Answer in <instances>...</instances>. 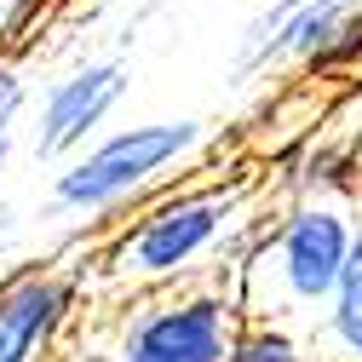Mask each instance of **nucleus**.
I'll use <instances>...</instances> for the list:
<instances>
[{"instance_id":"nucleus-1","label":"nucleus","mask_w":362,"mask_h":362,"mask_svg":"<svg viewBox=\"0 0 362 362\" xmlns=\"http://www.w3.org/2000/svg\"><path fill=\"white\" fill-rule=\"evenodd\" d=\"M259 190H264L259 173L161 190L156 202L132 213V224H121L98 247V259H93L98 276L110 288H132V293H173L207 259H218V253L242 259L247 242L270 224V218H259Z\"/></svg>"},{"instance_id":"nucleus-3","label":"nucleus","mask_w":362,"mask_h":362,"mask_svg":"<svg viewBox=\"0 0 362 362\" xmlns=\"http://www.w3.org/2000/svg\"><path fill=\"white\" fill-rule=\"evenodd\" d=\"M213 144V127L196 115H161V121H132L115 127L104 139L75 156L69 167L52 173V207L69 218H115L127 207L156 202L173 173H185L202 161V150Z\"/></svg>"},{"instance_id":"nucleus-6","label":"nucleus","mask_w":362,"mask_h":362,"mask_svg":"<svg viewBox=\"0 0 362 362\" xmlns=\"http://www.w3.org/2000/svg\"><path fill=\"white\" fill-rule=\"evenodd\" d=\"M356 0H264V6L236 29L230 47V75L236 81H264L276 69H316L328 40L351 18Z\"/></svg>"},{"instance_id":"nucleus-11","label":"nucleus","mask_w":362,"mask_h":362,"mask_svg":"<svg viewBox=\"0 0 362 362\" xmlns=\"http://www.w3.org/2000/svg\"><path fill=\"white\" fill-rule=\"evenodd\" d=\"M23 115H29V69L0 52V150H12Z\"/></svg>"},{"instance_id":"nucleus-12","label":"nucleus","mask_w":362,"mask_h":362,"mask_svg":"<svg viewBox=\"0 0 362 362\" xmlns=\"http://www.w3.org/2000/svg\"><path fill=\"white\" fill-rule=\"evenodd\" d=\"M345 69H362V0L351 6V18L339 23V35L328 40V52L316 58L310 75H345Z\"/></svg>"},{"instance_id":"nucleus-5","label":"nucleus","mask_w":362,"mask_h":362,"mask_svg":"<svg viewBox=\"0 0 362 362\" xmlns=\"http://www.w3.org/2000/svg\"><path fill=\"white\" fill-rule=\"evenodd\" d=\"M132 93V69L127 58H81L69 69H58L35 98V121H29V150L35 161L69 167L75 156H86L104 127L115 121V110Z\"/></svg>"},{"instance_id":"nucleus-13","label":"nucleus","mask_w":362,"mask_h":362,"mask_svg":"<svg viewBox=\"0 0 362 362\" xmlns=\"http://www.w3.org/2000/svg\"><path fill=\"white\" fill-rule=\"evenodd\" d=\"M40 12H47V0H0V47H6V40H18Z\"/></svg>"},{"instance_id":"nucleus-9","label":"nucleus","mask_w":362,"mask_h":362,"mask_svg":"<svg viewBox=\"0 0 362 362\" xmlns=\"http://www.w3.org/2000/svg\"><path fill=\"white\" fill-rule=\"evenodd\" d=\"M362 190V156L351 144H334V139H316L299 150V161L288 167V196L293 202H345Z\"/></svg>"},{"instance_id":"nucleus-2","label":"nucleus","mask_w":362,"mask_h":362,"mask_svg":"<svg viewBox=\"0 0 362 362\" xmlns=\"http://www.w3.org/2000/svg\"><path fill=\"white\" fill-rule=\"evenodd\" d=\"M362 236V218L345 202H288L264 230L230 259L218 288H230L247 322L310 328L345 282L351 247Z\"/></svg>"},{"instance_id":"nucleus-4","label":"nucleus","mask_w":362,"mask_h":362,"mask_svg":"<svg viewBox=\"0 0 362 362\" xmlns=\"http://www.w3.org/2000/svg\"><path fill=\"white\" fill-rule=\"evenodd\" d=\"M247 316L230 288L196 282L139 299L110 345V362H230Z\"/></svg>"},{"instance_id":"nucleus-7","label":"nucleus","mask_w":362,"mask_h":362,"mask_svg":"<svg viewBox=\"0 0 362 362\" xmlns=\"http://www.w3.org/2000/svg\"><path fill=\"white\" fill-rule=\"evenodd\" d=\"M81 276L64 264H18L0 276V362H47L69 328Z\"/></svg>"},{"instance_id":"nucleus-10","label":"nucleus","mask_w":362,"mask_h":362,"mask_svg":"<svg viewBox=\"0 0 362 362\" xmlns=\"http://www.w3.org/2000/svg\"><path fill=\"white\" fill-rule=\"evenodd\" d=\"M230 362H316L310 356V339L299 328H282V322H247Z\"/></svg>"},{"instance_id":"nucleus-8","label":"nucleus","mask_w":362,"mask_h":362,"mask_svg":"<svg viewBox=\"0 0 362 362\" xmlns=\"http://www.w3.org/2000/svg\"><path fill=\"white\" fill-rule=\"evenodd\" d=\"M305 339H310L316 362H362V236L351 247V264H345V282H339L334 305L305 328Z\"/></svg>"}]
</instances>
